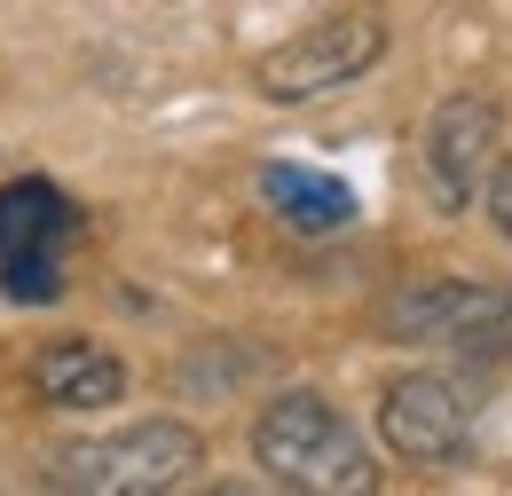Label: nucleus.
<instances>
[{
    "label": "nucleus",
    "instance_id": "obj_4",
    "mask_svg": "<svg viewBox=\"0 0 512 496\" xmlns=\"http://www.w3.org/2000/svg\"><path fill=\"white\" fill-rule=\"evenodd\" d=\"M79 237V205L56 182L24 174L0 189V292L24 308L64 300V252Z\"/></svg>",
    "mask_w": 512,
    "mask_h": 496
},
{
    "label": "nucleus",
    "instance_id": "obj_10",
    "mask_svg": "<svg viewBox=\"0 0 512 496\" xmlns=\"http://www.w3.org/2000/svg\"><path fill=\"white\" fill-rule=\"evenodd\" d=\"M489 221L512 237V158H497V174H489Z\"/></svg>",
    "mask_w": 512,
    "mask_h": 496
},
{
    "label": "nucleus",
    "instance_id": "obj_6",
    "mask_svg": "<svg viewBox=\"0 0 512 496\" xmlns=\"http://www.w3.org/2000/svg\"><path fill=\"white\" fill-rule=\"evenodd\" d=\"M379 434L402 465H457L473 441V410L442 371H402L379 394Z\"/></svg>",
    "mask_w": 512,
    "mask_h": 496
},
{
    "label": "nucleus",
    "instance_id": "obj_8",
    "mask_svg": "<svg viewBox=\"0 0 512 496\" xmlns=\"http://www.w3.org/2000/svg\"><path fill=\"white\" fill-rule=\"evenodd\" d=\"M32 386L48 410H111L127 394V363L111 347H87V339H56L40 363H32Z\"/></svg>",
    "mask_w": 512,
    "mask_h": 496
},
{
    "label": "nucleus",
    "instance_id": "obj_1",
    "mask_svg": "<svg viewBox=\"0 0 512 496\" xmlns=\"http://www.w3.org/2000/svg\"><path fill=\"white\" fill-rule=\"evenodd\" d=\"M253 457L260 473L276 481V489H308V496H371L379 489V457L355 441V426L308 394V386H292V394H276L268 410L253 418Z\"/></svg>",
    "mask_w": 512,
    "mask_h": 496
},
{
    "label": "nucleus",
    "instance_id": "obj_5",
    "mask_svg": "<svg viewBox=\"0 0 512 496\" xmlns=\"http://www.w3.org/2000/svg\"><path fill=\"white\" fill-rule=\"evenodd\" d=\"M394 339H418V347H457L473 363L505 355L512 347V292L505 284H465V276H434V284H410L394 308H386Z\"/></svg>",
    "mask_w": 512,
    "mask_h": 496
},
{
    "label": "nucleus",
    "instance_id": "obj_2",
    "mask_svg": "<svg viewBox=\"0 0 512 496\" xmlns=\"http://www.w3.org/2000/svg\"><path fill=\"white\" fill-rule=\"evenodd\" d=\"M205 465V441L182 418H142L119 434L71 441L48 457V489H87V496H166Z\"/></svg>",
    "mask_w": 512,
    "mask_h": 496
},
{
    "label": "nucleus",
    "instance_id": "obj_7",
    "mask_svg": "<svg viewBox=\"0 0 512 496\" xmlns=\"http://www.w3.org/2000/svg\"><path fill=\"white\" fill-rule=\"evenodd\" d=\"M497 103L489 95H449L442 111L426 119V189L442 213H465L481 197V174L497 158Z\"/></svg>",
    "mask_w": 512,
    "mask_h": 496
},
{
    "label": "nucleus",
    "instance_id": "obj_3",
    "mask_svg": "<svg viewBox=\"0 0 512 496\" xmlns=\"http://www.w3.org/2000/svg\"><path fill=\"white\" fill-rule=\"evenodd\" d=\"M379 56H386V8L347 0V8H331L316 24H300L292 40H276V48L253 63V87L268 103H316L331 87L363 79Z\"/></svg>",
    "mask_w": 512,
    "mask_h": 496
},
{
    "label": "nucleus",
    "instance_id": "obj_9",
    "mask_svg": "<svg viewBox=\"0 0 512 496\" xmlns=\"http://www.w3.org/2000/svg\"><path fill=\"white\" fill-rule=\"evenodd\" d=\"M260 197L276 205V221H292L300 237H339L355 221V189L339 174H316V166H260Z\"/></svg>",
    "mask_w": 512,
    "mask_h": 496
}]
</instances>
